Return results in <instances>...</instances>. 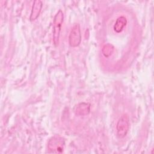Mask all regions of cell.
Here are the masks:
<instances>
[{
    "label": "cell",
    "mask_w": 154,
    "mask_h": 154,
    "mask_svg": "<svg viewBox=\"0 0 154 154\" xmlns=\"http://www.w3.org/2000/svg\"><path fill=\"white\" fill-rule=\"evenodd\" d=\"M113 51H114V46L112 45L109 43L103 46L102 49L103 55L106 57H109L112 54Z\"/></svg>",
    "instance_id": "obj_8"
},
{
    "label": "cell",
    "mask_w": 154,
    "mask_h": 154,
    "mask_svg": "<svg viewBox=\"0 0 154 154\" xmlns=\"http://www.w3.org/2000/svg\"><path fill=\"white\" fill-rule=\"evenodd\" d=\"M126 23H127V20L125 17L120 16L118 17L114 25V27H113L114 30L117 33L122 32L124 27L126 25Z\"/></svg>",
    "instance_id": "obj_7"
},
{
    "label": "cell",
    "mask_w": 154,
    "mask_h": 154,
    "mask_svg": "<svg viewBox=\"0 0 154 154\" xmlns=\"http://www.w3.org/2000/svg\"><path fill=\"white\" fill-rule=\"evenodd\" d=\"M129 129V118L128 114H123L119 119L117 125V135L119 138H124Z\"/></svg>",
    "instance_id": "obj_2"
},
{
    "label": "cell",
    "mask_w": 154,
    "mask_h": 154,
    "mask_svg": "<svg viewBox=\"0 0 154 154\" xmlns=\"http://www.w3.org/2000/svg\"><path fill=\"white\" fill-rule=\"evenodd\" d=\"M81 41V34L80 26L78 23H75L70 32L69 37V43L70 46L76 47L78 46Z\"/></svg>",
    "instance_id": "obj_4"
},
{
    "label": "cell",
    "mask_w": 154,
    "mask_h": 154,
    "mask_svg": "<svg viewBox=\"0 0 154 154\" xmlns=\"http://www.w3.org/2000/svg\"><path fill=\"white\" fill-rule=\"evenodd\" d=\"M64 147V140L59 136L52 137L48 144L49 150L54 153H62Z\"/></svg>",
    "instance_id": "obj_3"
},
{
    "label": "cell",
    "mask_w": 154,
    "mask_h": 154,
    "mask_svg": "<svg viewBox=\"0 0 154 154\" xmlns=\"http://www.w3.org/2000/svg\"><path fill=\"white\" fill-rule=\"evenodd\" d=\"M74 111L78 116L88 115L90 111V104L86 102L79 103L76 105Z\"/></svg>",
    "instance_id": "obj_5"
},
{
    "label": "cell",
    "mask_w": 154,
    "mask_h": 154,
    "mask_svg": "<svg viewBox=\"0 0 154 154\" xmlns=\"http://www.w3.org/2000/svg\"><path fill=\"white\" fill-rule=\"evenodd\" d=\"M42 5H43L42 2L40 0L35 1L33 2L31 12L29 17V19L31 21H33L35 20L38 17L42 8Z\"/></svg>",
    "instance_id": "obj_6"
},
{
    "label": "cell",
    "mask_w": 154,
    "mask_h": 154,
    "mask_svg": "<svg viewBox=\"0 0 154 154\" xmlns=\"http://www.w3.org/2000/svg\"><path fill=\"white\" fill-rule=\"evenodd\" d=\"M64 14L63 11L60 10L56 13L54 18L53 22V42L55 46H57L59 43V37L60 34V31L61 29V26L63 23Z\"/></svg>",
    "instance_id": "obj_1"
}]
</instances>
